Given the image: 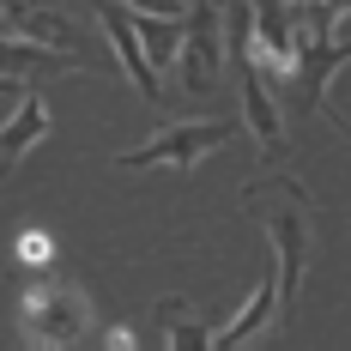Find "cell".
Listing matches in <instances>:
<instances>
[{"instance_id": "11", "label": "cell", "mask_w": 351, "mask_h": 351, "mask_svg": "<svg viewBox=\"0 0 351 351\" xmlns=\"http://www.w3.org/2000/svg\"><path fill=\"white\" fill-rule=\"evenodd\" d=\"M164 327H170V321H164ZM164 339H170L176 351H188V346H212V333H206V327H200V321H188V327H170Z\"/></svg>"}, {"instance_id": "3", "label": "cell", "mask_w": 351, "mask_h": 351, "mask_svg": "<svg viewBox=\"0 0 351 351\" xmlns=\"http://www.w3.org/2000/svg\"><path fill=\"white\" fill-rule=\"evenodd\" d=\"M224 67V19H218V0H194L188 19H182V43H176V73L200 91L212 85Z\"/></svg>"}, {"instance_id": "8", "label": "cell", "mask_w": 351, "mask_h": 351, "mask_svg": "<svg viewBox=\"0 0 351 351\" xmlns=\"http://www.w3.org/2000/svg\"><path fill=\"white\" fill-rule=\"evenodd\" d=\"M134 31H140V49L152 73L176 67V43H182V19H164V12H134Z\"/></svg>"}, {"instance_id": "10", "label": "cell", "mask_w": 351, "mask_h": 351, "mask_svg": "<svg viewBox=\"0 0 351 351\" xmlns=\"http://www.w3.org/2000/svg\"><path fill=\"white\" fill-rule=\"evenodd\" d=\"M55 261V237L49 230H19V267H49Z\"/></svg>"}, {"instance_id": "13", "label": "cell", "mask_w": 351, "mask_h": 351, "mask_svg": "<svg viewBox=\"0 0 351 351\" xmlns=\"http://www.w3.org/2000/svg\"><path fill=\"white\" fill-rule=\"evenodd\" d=\"M0 91H6V79H0Z\"/></svg>"}, {"instance_id": "14", "label": "cell", "mask_w": 351, "mask_h": 351, "mask_svg": "<svg viewBox=\"0 0 351 351\" xmlns=\"http://www.w3.org/2000/svg\"><path fill=\"white\" fill-rule=\"evenodd\" d=\"M218 6H224V0H218Z\"/></svg>"}, {"instance_id": "9", "label": "cell", "mask_w": 351, "mask_h": 351, "mask_svg": "<svg viewBox=\"0 0 351 351\" xmlns=\"http://www.w3.org/2000/svg\"><path fill=\"white\" fill-rule=\"evenodd\" d=\"M55 61H73L67 49H49V43H19V36H0V79H25L36 67H55Z\"/></svg>"}, {"instance_id": "6", "label": "cell", "mask_w": 351, "mask_h": 351, "mask_svg": "<svg viewBox=\"0 0 351 351\" xmlns=\"http://www.w3.org/2000/svg\"><path fill=\"white\" fill-rule=\"evenodd\" d=\"M43 134H49V104H43V91H19V109L0 121V176H12L19 158H31Z\"/></svg>"}, {"instance_id": "4", "label": "cell", "mask_w": 351, "mask_h": 351, "mask_svg": "<svg viewBox=\"0 0 351 351\" xmlns=\"http://www.w3.org/2000/svg\"><path fill=\"white\" fill-rule=\"evenodd\" d=\"M224 55L237 61V79H243V121H248V134L261 140L267 158H279L285 152V115H279V104H273V79L248 61V49H224Z\"/></svg>"}, {"instance_id": "7", "label": "cell", "mask_w": 351, "mask_h": 351, "mask_svg": "<svg viewBox=\"0 0 351 351\" xmlns=\"http://www.w3.org/2000/svg\"><path fill=\"white\" fill-rule=\"evenodd\" d=\"M273 315H279V291H273V279H261L254 291H248L243 315L230 321L224 333H212V346H248V339H254V333H261V327H267Z\"/></svg>"}, {"instance_id": "12", "label": "cell", "mask_w": 351, "mask_h": 351, "mask_svg": "<svg viewBox=\"0 0 351 351\" xmlns=\"http://www.w3.org/2000/svg\"><path fill=\"white\" fill-rule=\"evenodd\" d=\"M128 12H164V19H182L188 0H128Z\"/></svg>"}, {"instance_id": "5", "label": "cell", "mask_w": 351, "mask_h": 351, "mask_svg": "<svg viewBox=\"0 0 351 351\" xmlns=\"http://www.w3.org/2000/svg\"><path fill=\"white\" fill-rule=\"evenodd\" d=\"M97 6V19H104V31H109V49H115V61H121V73L140 85V97L145 104H164L170 91H164V73H152V61H145V49H140V31H134V12L121 6V0H91Z\"/></svg>"}, {"instance_id": "2", "label": "cell", "mask_w": 351, "mask_h": 351, "mask_svg": "<svg viewBox=\"0 0 351 351\" xmlns=\"http://www.w3.org/2000/svg\"><path fill=\"white\" fill-rule=\"evenodd\" d=\"M230 134H237V121H170L164 134H152L145 145L121 152L115 164H121V170H158V164H170V170H188V164H200L206 152H218Z\"/></svg>"}, {"instance_id": "1", "label": "cell", "mask_w": 351, "mask_h": 351, "mask_svg": "<svg viewBox=\"0 0 351 351\" xmlns=\"http://www.w3.org/2000/svg\"><path fill=\"white\" fill-rule=\"evenodd\" d=\"M19 333L25 346L43 351H67V346H91L97 339V315H91V297L67 279H49V267L25 285L19 297Z\"/></svg>"}]
</instances>
